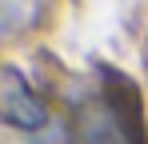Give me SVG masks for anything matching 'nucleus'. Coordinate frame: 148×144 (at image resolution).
<instances>
[{"label":"nucleus","instance_id":"obj_1","mask_svg":"<svg viewBox=\"0 0 148 144\" xmlns=\"http://www.w3.org/2000/svg\"><path fill=\"white\" fill-rule=\"evenodd\" d=\"M68 144H148L140 88L120 68H96L92 92L80 96L72 108Z\"/></svg>","mask_w":148,"mask_h":144},{"label":"nucleus","instance_id":"obj_2","mask_svg":"<svg viewBox=\"0 0 148 144\" xmlns=\"http://www.w3.org/2000/svg\"><path fill=\"white\" fill-rule=\"evenodd\" d=\"M0 116L8 128H20V132H40L48 124V104L32 92V84L12 64H4L0 72Z\"/></svg>","mask_w":148,"mask_h":144}]
</instances>
